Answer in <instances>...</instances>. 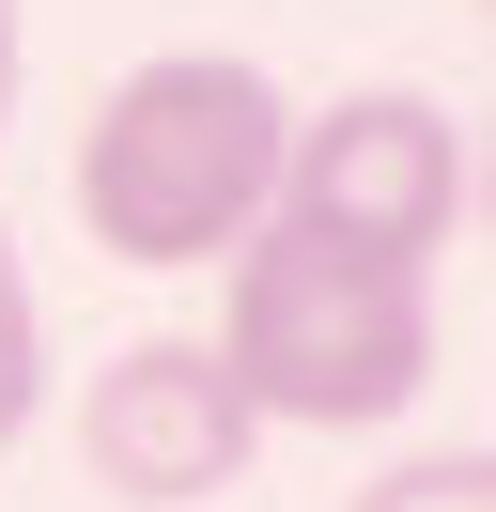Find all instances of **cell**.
Segmentation results:
<instances>
[{
  "instance_id": "1",
  "label": "cell",
  "mask_w": 496,
  "mask_h": 512,
  "mask_svg": "<svg viewBox=\"0 0 496 512\" xmlns=\"http://www.w3.org/2000/svg\"><path fill=\"white\" fill-rule=\"evenodd\" d=\"M279 78L233 63V47H155V63H124L109 94H93L78 156H62V202H78V233L109 264H140V280H202V264H233L248 233L279 218Z\"/></svg>"
},
{
  "instance_id": "7",
  "label": "cell",
  "mask_w": 496,
  "mask_h": 512,
  "mask_svg": "<svg viewBox=\"0 0 496 512\" xmlns=\"http://www.w3.org/2000/svg\"><path fill=\"white\" fill-rule=\"evenodd\" d=\"M16 63H31V32H16V0H0V125H16Z\"/></svg>"
},
{
  "instance_id": "4",
  "label": "cell",
  "mask_w": 496,
  "mask_h": 512,
  "mask_svg": "<svg viewBox=\"0 0 496 512\" xmlns=\"http://www.w3.org/2000/svg\"><path fill=\"white\" fill-rule=\"evenodd\" d=\"M248 450H264V419H248V388L217 373V342H186V326L124 342L109 373L78 388V466L109 481L124 512L233 497V481H248Z\"/></svg>"
},
{
  "instance_id": "6",
  "label": "cell",
  "mask_w": 496,
  "mask_h": 512,
  "mask_svg": "<svg viewBox=\"0 0 496 512\" xmlns=\"http://www.w3.org/2000/svg\"><path fill=\"white\" fill-rule=\"evenodd\" d=\"M357 512H496V450H481V435H465V450H403Z\"/></svg>"
},
{
  "instance_id": "5",
  "label": "cell",
  "mask_w": 496,
  "mask_h": 512,
  "mask_svg": "<svg viewBox=\"0 0 496 512\" xmlns=\"http://www.w3.org/2000/svg\"><path fill=\"white\" fill-rule=\"evenodd\" d=\"M47 419V311H31V264H16V233H0V450Z\"/></svg>"
},
{
  "instance_id": "3",
  "label": "cell",
  "mask_w": 496,
  "mask_h": 512,
  "mask_svg": "<svg viewBox=\"0 0 496 512\" xmlns=\"http://www.w3.org/2000/svg\"><path fill=\"white\" fill-rule=\"evenodd\" d=\"M481 202V156L434 94H326L279 125V218L326 233V249H388V264H434Z\"/></svg>"
},
{
  "instance_id": "2",
  "label": "cell",
  "mask_w": 496,
  "mask_h": 512,
  "mask_svg": "<svg viewBox=\"0 0 496 512\" xmlns=\"http://www.w3.org/2000/svg\"><path fill=\"white\" fill-rule=\"evenodd\" d=\"M217 373L248 388L264 435H388L434 388V280L264 218L217 264Z\"/></svg>"
}]
</instances>
